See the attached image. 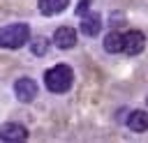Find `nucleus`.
<instances>
[{
	"label": "nucleus",
	"mask_w": 148,
	"mask_h": 143,
	"mask_svg": "<svg viewBox=\"0 0 148 143\" xmlns=\"http://www.w3.org/2000/svg\"><path fill=\"white\" fill-rule=\"evenodd\" d=\"M127 127L132 129V131H146L148 129V113L146 111H132L130 113V118H127Z\"/></svg>",
	"instance_id": "6e6552de"
},
{
	"label": "nucleus",
	"mask_w": 148,
	"mask_h": 143,
	"mask_svg": "<svg viewBox=\"0 0 148 143\" xmlns=\"http://www.w3.org/2000/svg\"><path fill=\"white\" fill-rule=\"evenodd\" d=\"M146 104H148V97H146Z\"/></svg>",
	"instance_id": "ddd939ff"
},
{
	"label": "nucleus",
	"mask_w": 148,
	"mask_h": 143,
	"mask_svg": "<svg viewBox=\"0 0 148 143\" xmlns=\"http://www.w3.org/2000/svg\"><path fill=\"white\" fill-rule=\"evenodd\" d=\"M67 2H69V0H39L37 7H39V12H42L44 16H53V14H60V12L67 7Z\"/></svg>",
	"instance_id": "9d476101"
},
{
	"label": "nucleus",
	"mask_w": 148,
	"mask_h": 143,
	"mask_svg": "<svg viewBox=\"0 0 148 143\" xmlns=\"http://www.w3.org/2000/svg\"><path fill=\"white\" fill-rule=\"evenodd\" d=\"M53 44H56L58 48H62V51L74 48V44H76V30H74V28H69V25L58 28V30L53 32Z\"/></svg>",
	"instance_id": "39448f33"
},
{
	"label": "nucleus",
	"mask_w": 148,
	"mask_h": 143,
	"mask_svg": "<svg viewBox=\"0 0 148 143\" xmlns=\"http://www.w3.org/2000/svg\"><path fill=\"white\" fill-rule=\"evenodd\" d=\"M143 46H146L143 32H139V30L125 32V46H123V51H125L127 55H139V53L143 51Z\"/></svg>",
	"instance_id": "423d86ee"
},
{
	"label": "nucleus",
	"mask_w": 148,
	"mask_h": 143,
	"mask_svg": "<svg viewBox=\"0 0 148 143\" xmlns=\"http://www.w3.org/2000/svg\"><path fill=\"white\" fill-rule=\"evenodd\" d=\"M14 95H16L18 101L28 104V101H32V99L37 97V83H35L32 78H18V81L14 83Z\"/></svg>",
	"instance_id": "20e7f679"
},
{
	"label": "nucleus",
	"mask_w": 148,
	"mask_h": 143,
	"mask_svg": "<svg viewBox=\"0 0 148 143\" xmlns=\"http://www.w3.org/2000/svg\"><path fill=\"white\" fill-rule=\"evenodd\" d=\"M125 46V35H120L118 30H111L106 37H104V48L109 53H120Z\"/></svg>",
	"instance_id": "1a4fd4ad"
},
{
	"label": "nucleus",
	"mask_w": 148,
	"mask_h": 143,
	"mask_svg": "<svg viewBox=\"0 0 148 143\" xmlns=\"http://www.w3.org/2000/svg\"><path fill=\"white\" fill-rule=\"evenodd\" d=\"M44 83L51 92L60 95V92H67L74 83V72L69 65H53L51 69H46L44 74Z\"/></svg>",
	"instance_id": "f257e3e1"
},
{
	"label": "nucleus",
	"mask_w": 148,
	"mask_h": 143,
	"mask_svg": "<svg viewBox=\"0 0 148 143\" xmlns=\"http://www.w3.org/2000/svg\"><path fill=\"white\" fill-rule=\"evenodd\" d=\"M88 5H90V0H81V5L76 7V14H83V12L88 9Z\"/></svg>",
	"instance_id": "f8f14e48"
},
{
	"label": "nucleus",
	"mask_w": 148,
	"mask_h": 143,
	"mask_svg": "<svg viewBox=\"0 0 148 143\" xmlns=\"http://www.w3.org/2000/svg\"><path fill=\"white\" fill-rule=\"evenodd\" d=\"M28 138V129L21 122H5L0 125V141H9V143H18Z\"/></svg>",
	"instance_id": "7ed1b4c3"
},
{
	"label": "nucleus",
	"mask_w": 148,
	"mask_h": 143,
	"mask_svg": "<svg viewBox=\"0 0 148 143\" xmlns=\"http://www.w3.org/2000/svg\"><path fill=\"white\" fill-rule=\"evenodd\" d=\"M99 30H102V18H99L97 14L83 16V21H81V32H83L86 37H95V35H99Z\"/></svg>",
	"instance_id": "0eeeda50"
},
{
	"label": "nucleus",
	"mask_w": 148,
	"mask_h": 143,
	"mask_svg": "<svg viewBox=\"0 0 148 143\" xmlns=\"http://www.w3.org/2000/svg\"><path fill=\"white\" fill-rule=\"evenodd\" d=\"M32 53L35 55H44L46 51H49V39H44V37H37V39H32Z\"/></svg>",
	"instance_id": "9b49d317"
},
{
	"label": "nucleus",
	"mask_w": 148,
	"mask_h": 143,
	"mask_svg": "<svg viewBox=\"0 0 148 143\" xmlns=\"http://www.w3.org/2000/svg\"><path fill=\"white\" fill-rule=\"evenodd\" d=\"M30 39V28L25 23H9L0 28V46L2 48H21Z\"/></svg>",
	"instance_id": "f03ea898"
}]
</instances>
